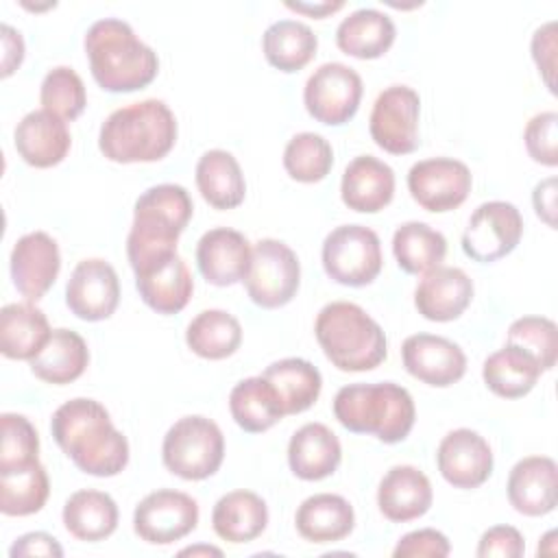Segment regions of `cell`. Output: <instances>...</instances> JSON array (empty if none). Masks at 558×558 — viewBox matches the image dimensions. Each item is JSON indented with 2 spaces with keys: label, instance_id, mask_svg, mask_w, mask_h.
<instances>
[{
  "label": "cell",
  "instance_id": "cell-1",
  "mask_svg": "<svg viewBox=\"0 0 558 558\" xmlns=\"http://www.w3.org/2000/svg\"><path fill=\"white\" fill-rule=\"evenodd\" d=\"M50 432L59 449L87 475L113 477L129 464V440L96 399L76 397L59 405Z\"/></svg>",
  "mask_w": 558,
  "mask_h": 558
},
{
  "label": "cell",
  "instance_id": "cell-2",
  "mask_svg": "<svg viewBox=\"0 0 558 558\" xmlns=\"http://www.w3.org/2000/svg\"><path fill=\"white\" fill-rule=\"evenodd\" d=\"M194 205L183 185L161 183L148 187L133 207L126 255L135 275L148 272L177 255L179 235L192 218Z\"/></svg>",
  "mask_w": 558,
  "mask_h": 558
},
{
  "label": "cell",
  "instance_id": "cell-3",
  "mask_svg": "<svg viewBox=\"0 0 558 558\" xmlns=\"http://www.w3.org/2000/svg\"><path fill=\"white\" fill-rule=\"evenodd\" d=\"M85 52L94 81L111 94L142 89L159 72L157 52L118 17H102L87 28Z\"/></svg>",
  "mask_w": 558,
  "mask_h": 558
},
{
  "label": "cell",
  "instance_id": "cell-4",
  "mask_svg": "<svg viewBox=\"0 0 558 558\" xmlns=\"http://www.w3.org/2000/svg\"><path fill=\"white\" fill-rule=\"evenodd\" d=\"M177 142V118L163 100L148 98L116 109L100 126L98 148L116 163L163 159Z\"/></svg>",
  "mask_w": 558,
  "mask_h": 558
},
{
  "label": "cell",
  "instance_id": "cell-5",
  "mask_svg": "<svg viewBox=\"0 0 558 558\" xmlns=\"http://www.w3.org/2000/svg\"><path fill=\"white\" fill-rule=\"evenodd\" d=\"M333 416L353 434H373L395 445L412 432L416 408L412 395L395 381L349 384L333 397Z\"/></svg>",
  "mask_w": 558,
  "mask_h": 558
},
{
  "label": "cell",
  "instance_id": "cell-6",
  "mask_svg": "<svg viewBox=\"0 0 558 558\" xmlns=\"http://www.w3.org/2000/svg\"><path fill=\"white\" fill-rule=\"evenodd\" d=\"M314 336L325 357L344 373L373 371L388 353L379 323L349 301L327 303L316 316Z\"/></svg>",
  "mask_w": 558,
  "mask_h": 558
},
{
  "label": "cell",
  "instance_id": "cell-7",
  "mask_svg": "<svg viewBox=\"0 0 558 558\" xmlns=\"http://www.w3.org/2000/svg\"><path fill=\"white\" fill-rule=\"evenodd\" d=\"M225 458V436L207 416H183L163 436L161 460L172 475L190 482L211 477Z\"/></svg>",
  "mask_w": 558,
  "mask_h": 558
},
{
  "label": "cell",
  "instance_id": "cell-8",
  "mask_svg": "<svg viewBox=\"0 0 558 558\" xmlns=\"http://www.w3.org/2000/svg\"><path fill=\"white\" fill-rule=\"evenodd\" d=\"M323 268L329 279L342 286L362 288L381 272V244L364 225L336 227L323 242Z\"/></svg>",
  "mask_w": 558,
  "mask_h": 558
},
{
  "label": "cell",
  "instance_id": "cell-9",
  "mask_svg": "<svg viewBox=\"0 0 558 558\" xmlns=\"http://www.w3.org/2000/svg\"><path fill=\"white\" fill-rule=\"evenodd\" d=\"M299 283L301 264L286 242L264 238L253 246L244 286L255 305L264 310L283 307L294 299Z\"/></svg>",
  "mask_w": 558,
  "mask_h": 558
},
{
  "label": "cell",
  "instance_id": "cell-10",
  "mask_svg": "<svg viewBox=\"0 0 558 558\" xmlns=\"http://www.w3.org/2000/svg\"><path fill=\"white\" fill-rule=\"evenodd\" d=\"M362 92L360 74L344 63L331 61L310 74L303 89V102L316 122L340 126L357 113Z\"/></svg>",
  "mask_w": 558,
  "mask_h": 558
},
{
  "label": "cell",
  "instance_id": "cell-11",
  "mask_svg": "<svg viewBox=\"0 0 558 558\" xmlns=\"http://www.w3.org/2000/svg\"><path fill=\"white\" fill-rule=\"evenodd\" d=\"M523 235L521 211L506 201L482 203L469 218L462 233V251L480 264L510 255Z\"/></svg>",
  "mask_w": 558,
  "mask_h": 558
},
{
  "label": "cell",
  "instance_id": "cell-12",
  "mask_svg": "<svg viewBox=\"0 0 558 558\" xmlns=\"http://www.w3.org/2000/svg\"><path fill=\"white\" fill-rule=\"evenodd\" d=\"M421 98L408 85L386 87L373 102L368 131L373 142L390 155H408L418 146Z\"/></svg>",
  "mask_w": 558,
  "mask_h": 558
},
{
  "label": "cell",
  "instance_id": "cell-13",
  "mask_svg": "<svg viewBox=\"0 0 558 558\" xmlns=\"http://www.w3.org/2000/svg\"><path fill=\"white\" fill-rule=\"evenodd\" d=\"M198 523V504L187 493L159 488L148 493L133 512L135 534L150 545L181 541Z\"/></svg>",
  "mask_w": 558,
  "mask_h": 558
},
{
  "label": "cell",
  "instance_id": "cell-14",
  "mask_svg": "<svg viewBox=\"0 0 558 558\" xmlns=\"http://www.w3.org/2000/svg\"><path fill=\"white\" fill-rule=\"evenodd\" d=\"M473 185L466 163L449 157H432L416 161L408 172V190L412 198L427 211L442 214L460 207Z\"/></svg>",
  "mask_w": 558,
  "mask_h": 558
},
{
  "label": "cell",
  "instance_id": "cell-15",
  "mask_svg": "<svg viewBox=\"0 0 558 558\" xmlns=\"http://www.w3.org/2000/svg\"><path fill=\"white\" fill-rule=\"evenodd\" d=\"M65 303L81 320H105L120 303V281L111 264L92 257L76 264L65 286Z\"/></svg>",
  "mask_w": 558,
  "mask_h": 558
},
{
  "label": "cell",
  "instance_id": "cell-16",
  "mask_svg": "<svg viewBox=\"0 0 558 558\" xmlns=\"http://www.w3.org/2000/svg\"><path fill=\"white\" fill-rule=\"evenodd\" d=\"M401 360L412 377L434 388H447L466 373L464 351L449 338L434 333L408 336L401 344Z\"/></svg>",
  "mask_w": 558,
  "mask_h": 558
},
{
  "label": "cell",
  "instance_id": "cell-17",
  "mask_svg": "<svg viewBox=\"0 0 558 558\" xmlns=\"http://www.w3.org/2000/svg\"><path fill=\"white\" fill-rule=\"evenodd\" d=\"M9 264L17 292L28 301H39L59 277V244L46 231H31L15 242Z\"/></svg>",
  "mask_w": 558,
  "mask_h": 558
},
{
  "label": "cell",
  "instance_id": "cell-18",
  "mask_svg": "<svg viewBox=\"0 0 558 558\" xmlns=\"http://www.w3.org/2000/svg\"><path fill=\"white\" fill-rule=\"evenodd\" d=\"M440 475L456 488H477L493 473V449L469 427L449 432L436 451Z\"/></svg>",
  "mask_w": 558,
  "mask_h": 558
},
{
  "label": "cell",
  "instance_id": "cell-19",
  "mask_svg": "<svg viewBox=\"0 0 558 558\" xmlns=\"http://www.w3.org/2000/svg\"><path fill=\"white\" fill-rule=\"evenodd\" d=\"M251 255L253 248L246 235L229 227L205 231L196 244V264L201 275L220 288L244 281Z\"/></svg>",
  "mask_w": 558,
  "mask_h": 558
},
{
  "label": "cell",
  "instance_id": "cell-20",
  "mask_svg": "<svg viewBox=\"0 0 558 558\" xmlns=\"http://www.w3.org/2000/svg\"><path fill=\"white\" fill-rule=\"evenodd\" d=\"M473 301L471 277L456 266H436L423 275L414 290L418 314L434 323L456 320Z\"/></svg>",
  "mask_w": 558,
  "mask_h": 558
},
{
  "label": "cell",
  "instance_id": "cell-21",
  "mask_svg": "<svg viewBox=\"0 0 558 558\" xmlns=\"http://www.w3.org/2000/svg\"><path fill=\"white\" fill-rule=\"evenodd\" d=\"M558 466L547 456H527L519 460L508 475V501L525 517L549 514L558 504Z\"/></svg>",
  "mask_w": 558,
  "mask_h": 558
},
{
  "label": "cell",
  "instance_id": "cell-22",
  "mask_svg": "<svg viewBox=\"0 0 558 558\" xmlns=\"http://www.w3.org/2000/svg\"><path fill=\"white\" fill-rule=\"evenodd\" d=\"M15 150L33 168H52L61 163L70 150V131L65 120L46 109L26 113L15 126Z\"/></svg>",
  "mask_w": 558,
  "mask_h": 558
},
{
  "label": "cell",
  "instance_id": "cell-23",
  "mask_svg": "<svg viewBox=\"0 0 558 558\" xmlns=\"http://www.w3.org/2000/svg\"><path fill=\"white\" fill-rule=\"evenodd\" d=\"M432 484L423 471L412 464L392 466L379 482L377 506L388 521L408 523L432 508Z\"/></svg>",
  "mask_w": 558,
  "mask_h": 558
},
{
  "label": "cell",
  "instance_id": "cell-24",
  "mask_svg": "<svg viewBox=\"0 0 558 558\" xmlns=\"http://www.w3.org/2000/svg\"><path fill=\"white\" fill-rule=\"evenodd\" d=\"M340 196L353 211L377 214L395 196V172L381 159L360 155L342 172Z\"/></svg>",
  "mask_w": 558,
  "mask_h": 558
},
{
  "label": "cell",
  "instance_id": "cell-25",
  "mask_svg": "<svg viewBox=\"0 0 558 558\" xmlns=\"http://www.w3.org/2000/svg\"><path fill=\"white\" fill-rule=\"evenodd\" d=\"M342 460L338 436L323 423H305L288 442L290 471L305 482H318L336 473Z\"/></svg>",
  "mask_w": 558,
  "mask_h": 558
},
{
  "label": "cell",
  "instance_id": "cell-26",
  "mask_svg": "<svg viewBox=\"0 0 558 558\" xmlns=\"http://www.w3.org/2000/svg\"><path fill=\"white\" fill-rule=\"evenodd\" d=\"M294 525L310 543H336L353 532L355 512L344 497L318 493L301 501L294 514Z\"/></svg>",
  "mask_w": 558,
  "mask_h": 558
},
{
  "label": "cell",
  "instance_id": "cell-27",
  "mask_svg": "<svg viewBox=\"0 0 558 558\" xmlns=\"http://www.w3.org/2000/svg\"><path fill=\"white\" fill-rule=\"evenodd\" d=\"M46 314L33 303H9L0 310V351L9 360H33L50 340Z\"/></svg>",
  "mask_w": 558,
  "mask_h": 558
},
{
  "label": "cell",
  "instance_id": "cell-28",
  "mask_svg": "<svg viewBox=\"0 0 558 558\" xmlns=\"http://www.w3.org/2000/svg\"><path fill=\"white\" fill-rule=\"evenodd\" d=\"M214 532L233 545L255 541L268 525V506L253 490L222 495L211 512Z\"/></svg>",
  "mask_w": 558,
  "mask_h": 558
},
{
  "label": "cell",
  "instance_id": "cell-29",
  "mask_svg": "<svg viewBox=\"0 0 558 558\" xmlns=\"http://www.w3.org/2000/svg\"><path fill=\"white\" fill-rule=\"evenodd\" d=\"M395 22L377 9H357L349 13L336 31L338 48L355 59H377L395 44Z\"/></svg>",
  "mask_w": 558,
  "mask_h": 558
},
{
  "label": "cell",
  "instance_id": "cell-30",
  "mask_svg": "<svg viewBox=\"0 0 558 558\" xmlns=\"http://www.w3.org/2000/svg\"><path fill=\"white\" fill-rule=\"evenodd\" d=\"M135 288L142 301L157 314H177L190 303L194 279L187 264L177 253L157 268L137 275Z\"/></svg>",
  "mask_w": 558,
  "mask_h": 558
},
{
  "label": "cell",
  "instance_id": "cell-31",
  "mask_svg": "<svg viewBox=\"0 0 558 558\" xmlns=\"http://www.w3.org/2000/svg\"><path fill=\"white\" fill-rule=\"evenodd\" d=\"M196 187L214 209H233L246 196L242 168L238 159L222 148L201 155L196 163Z\"/></svg>",
  "mask_w": 558,
  "mask_h": 558
},
{
  "label": "cell",
  "instance_id": "cell-32",
  "mask_svg": "<svg viewBox=\"0 0 558 558\" xmlns=\"http://www.w3.org/2000/svg\"><path fill=\"white\" fill-rule=\"evenodd\" d=\"M89 362V351L83 340L72 329H52L46 347L28 362L35 377L52 386H65L78 379Z\"/></svg>",
  "mask_w": 558,
  "mask_h": 558
},
{
  "label": "cell",
  "instance_id": "cell-33",
  "mask_svg": "<svg viewBox=\"0 0 558 558\" xmlns=\"http://www.w3.org/2000/svg\"><path fill=\"white\" fill-rule=\"evenodd\" d=\"M229 410L233 421L248 434H262L286 416L277 390L262 375L242 379L231 388Z\"/></svg>",
  "mask_w": 558,
  "mask_h": 558
},
{
  "label": "cell",
  "instance_id": "cell-34",
  "mask_svg": "<svg viewBox=\"0 0 558 558\" xmlns=\"http://www.w3.org/2000/svg\"><path fill=\"white\" fill-rule=\"evenodd\" d=\"M538 362L519 347L506 344L484 360L482 377L486 388L501 399L525 397L541 377Z\"/></svg>",
  "mask_w": 558,
  "mask_h": 558
},
{
  "label": "cell",
  "instance_id": "cell-35",
  "mask_svg": "<svg viewBox=\"0 0 558 558\" xmlns=\"http://www.w3.org/2000/svg\"><path fill=\"white\" fill-rule=\"evenodd\" d=\"M63 525L78 541H102L118 527V506L102 490H76L63 506Z\"/></svg>",
  "mask_w": 558,
  "mask_h": 558
},
{
  "label": "cell",
  "instance_id": "cell-36",
  "mask_svg": "<svg viewBox=\"0 0 558 558\" xmlns=\"http://www.w3.org/2000/svg\"><path fill=\"white\" fill-rule=\"evenodd\" d=\"M264 379L277 390L286 414H301L314 405L320 395V371L303 357H283L266 366Z\"/></svg>",
  "mask_w": 558,
  "mask_h": 558
},
{
  "label": "cell",
  "instance_id": "cell-37",
  "mask_svg": "<svg viewBox=\"0 0 558 558\" xmlns=\"http://www.w3.org/2000/svg\"><path fill=\"white\" fill-rule=\"evenodd\" d=\"M318 39L314 31L296 20L272 22L262 37V50L266 61L281 72L303 70L316 54Z\"/></svg>",
  "mask_w": 558,
  "mask_h": 558
},
{
  "label": "cell",
  "instance_id": "cell-38",
  "mask_svg": "<svg viewBox=\"0 0 558 558\" xmlns=\"http://www.w3.org/2000/svg\"><path fill=\"white\" fill-rule=\"evenodd\" d=\"M392 253L403 272L425 275L427 270L442 266L447 255V240L429 225L410 220L395 231Z\"/></svg>",
  "mask_w": 558,
  "mask_h": 558
},
{
  "label": "cell",
  "instance_id": "cell-39",
  "mask_svg": "<svg viewBox=\"0 0 558 558\" xmlns=\"http://www.w3.org/2000/svg\"><path fill=\"white\" fill-rule=\"evenodd\" d=\"M187 347L205 360H225L242 344L240 320L225 310H203L185 329Z\"/></svg>",
  "mask_w": 558,
  "mask_h": 558
},
{
  "label": "cell",
  "instance_id": "cell-40",
  "mask_svg": "<svg viewBox=\"0 0 558 558\" xmlns=\"http://www.w3.org/2000/svg\"><path fill=\"white\" fill-rule=\"evenodd\" d=\"M48 495L50 482L41 462L0 475V510L7 517H28L39 512Z\"/></svg>",
  "mask_w": 558,
  "mask_h": 558
},
{
  "label": "cell",
  "instance_id": "cell-41",
  "mask_svg": "<svg viewBox=\"0 0 558 558\" xmlns=\"http://www.w3.org/2000/svg\"><path fill=\"white\" fill-rule=\"evenodd\" d=\"M333 166L331 144L318 133H296L283 150V168L299 183L323 181Z\"/></svg>",
  "mask_w": 558,
  "mask_h": 558
},
{
  "label": "cell",
  "instance_id": "cell-42",
  "mask_svg": "<svg viewBox=\"0 0 558 558\" xmlns=\"http://www.w3.org/2000/svg\"><path fill=\"white\" fill-rule=\"evenodd\" d=\"M0 429V475L39 462V436L26 416L4 412Z\"/></svg>",
  "mask_w": 558,
  "mask_h": 558
},
{
  "label": "cell",
  "instance_id": "cell-43",
  "mask_svg": "<svg viewBox=\"0 0 558 558\" xmlns=\"http://www.w3.org/2000/svg\"><path fill=\"white\" fill-rule=\"evenodd\" d=\"M39 100L41 107L57 118L74 120L83 113L87 105V94L81 76L72 68L57 65L44 76Z\"/></svg>",
  "mask_w": 558,
  "mask_h": 558
},
{
  "label": "cell",
  "instance_id": "cell-44",
  "mask_svg": "<svg viewBox=\"0 0 558 558\" xmlns=\"http://www.w3.org/2000/svg\"><path fill=\"white\" fill-rule=\"evenodd\" d=\"M506 344L523 349L538 362L541 371H549L558 355L556 323L545 316H521L508 327Z\"/></svg>",
  "mask_w": 558,
  "mask_h": 558
},
{
  "label": "cell",
  "instance_id": "cell-45",
  "mask_svg": "<svg viewBox=\"0 0 558 558\" xmlns=\"http://www.w3.org/2000/svg\"><path fill=\"white\" fill-rule=\"evenodd\" d=\"M523 142H525L527 155L536 163L554 168L558 163V113L556 111L536 113L523 131Z\"/></svg>",
  "mask_w": 558,
  "mask_h": 558
},
{
  "label": "cell",
  "instance_id": "cell-46",
  "mask_svg": "<svg viewBox=\"0 0 558 558\" xmlns=\"http://www.w3.org/2000/svg\"><path fill=\"white\" fill-rule=\"evenodd\" d=\"M449 551H451V545L442 532L434 527H423L401 536L397 547L392 549V556L395 558H416V556L440 558V556H449Z\"/></svg>",
  "mask_w": 558,
  "mask_h": 558
},
{
  "label": "cell",
  "instance_id": "cell-47",
  "mask_svg": "<svg viewBox=\"0 0 558 558\" xmlns=\"http://www.w3.org/2000/svg\"><path fill=\"white\" fill-rule=\"evenodd\" d=\"M525 551V541L521 532L512 525H495L486 530L477 543V556L480 558H519Z\"/></svg>",
  "mask_w": 558,
  "mask_h": 558
},
{
  "label": "cell",
  "instance_id": "cell-48",
  "mask_svg": "<svg viewBox=\"0 0 558 558\" xmlns=\"http://www.w3.org/2000/svg\"><path fill=\"white\" fill-rule=\"evenodd\" d=\"M532 59L545 78V85L554 94V72H556V22H547L532 35Z\"/></svg>",
  "mask_w": 558,
  "mask_h": 558
},
{
  "label": "cell",
  "instance_id": "cell-49",
  "mask_svg": "<svg viewBox=\"0 0 558 558\" xmlns=\"http://www.w3.org/2000/svg\"><path fill=\"white\" fill-rule=\"evenodd\" d=\"M11 558H22V556H63V547L57 543L54 536L46 534V532H28L24 536H20L11 549H9Z\"/></svg>",
  "mask_w": 558,
  "mask_h": 558
},
{
  "label": "cell",
  "instance_id": "cell-50",
  "mask_svg": "<svg viewBox=\"0 0 558 558\" xmlns=\"http://www.w3.org/2000/svg\"><path fill=\"white\" fill-rule=\"evenodd\" d=\"M536 216L551 229H556V177H547L536 183L532 192Z\"/></svg>",
  "mask_w": 558,
  "mask_h": 558
},
{
  "label": "cell",
  "instance_id": "cell-51",
  "mask_svg": "<svg viewBox=\"0 0 558 558\" xmlns=\"http://www.w3.org/2000/svg\"><path fill=\"white\" fill-rule=\"evenodd\" d=\"M0 33H2V78H7L13 74V70L20 68L24 59V39L9 24H2Z\"/></svg>",
  "mask_w": 558,
  "mask_h": 558
},
{
  "label": "cell",
  "instance_id": "cell-52",
  "mask_svg": "<svg viewBox=\"0 0 558 558\" xmlns=\"http://www.w3.org/2000/svg\"><path fill=\"white\" fill-rule=\"evenodd\" d=\"M286 7L292 9V11H296V13H305V15H312V17H316V20H323V17H327L329 13L340 11V9L344 7V2L338 0V2H314V4H307V2H292V0H288Z\"/></svg>",
  "mask_w": 558,
  "mask_h": 558
},
{
  "label": "cell",
  "instance_id": "cell-53",
  "mask_svg": "<svg viewBox=\"0 0 558 558\" xmlns=\"http://www.w3.org/2000/svg\"><path fill=\"white\" fill-rule=\"evenodd\" d=\"M198 554H207V556H222V551H220L218 547H209V545H198V547L181 549V556H198Z\"/></svg>",
  "mask_w": 558,
  "mask_h": 558
}]
</instances>
